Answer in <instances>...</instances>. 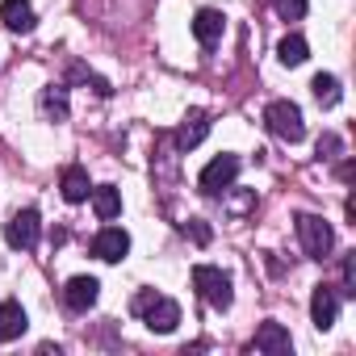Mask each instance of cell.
<instances>
[{
	"instance_id": "obj_1",
	"label": "cell",
	"mask_w": 356,
	"mask_h": 356,
	"mask_svg": "<svg viewBox=\"0 0 356 356\" xmlns=\"http://www.w3.org/2000/svg\"><path fill=\"white\" fill-rule=\"evenodd\" d=\"M130 310H134L151 331H159V335L176 331V323H181V306H176L172 298H163V293H155V289H143V293L130 302Z\"/></svg>"
},
{
	"instance_id": "obj_2",
	"label": "cell",
	"mask_w": 356,
	"mask_h": 356,
	"mask_svg": "<svg viewBox=\"0 0 356 356\" xmlns=\"http://www.w3.org/2000/svg\"><path fill=\"white\" fill-rule=\"evenodd\" d=\"M264 126H268L277 138H285V143H302V138H306V122H302V109H298L293 101H273V105L264 109Z\"/></svg>"
},
{
	"instance_id": "obj_3",
	"label": "cell",
	"mask_w": 356,
	"mask_h": 356,
	"mask_svg": "<svg viewBox=\"0 0 356 356\" xmlns=\"http://www.w3.org/2000/svg\"><path fill=\"white\" fill-rule=\"evenodd\" d=\"M298 239H302V252L310 260H327L331 248H335V235L318 214H298Z\"/></svg>"
},
{
	"instance_id": "obj_4",
	"label": "cell",
	"mask_w": 356,
	"mask_h": 356,
	"mask_svg": "<svg viewBox=\"0 0 356 356\" xmlns=\"http://www.w3.org/2000/svg\"><path fill=\"white\" fill-rule=\"evenodd\" d=\"M193 285H197V293H202L214 310H227V306L235 302L231 277H227L222 268H214V264H197V268H193Z\"/></svg>"
},
{
	"instance_id": "obj_5",
	"label": "cell",
	"mask_w": 356,
	"mask_h": 356,
	"mask_svg": "<svg viewBox=\"0 0 356 356\" xmlns=\"http://www.w3.org/2000/svg\"><path fill=\"white\" fill-rule=\"evenodd\" d=\"M235 176H239V155H218V159H210L206 168H202V176H197V185H202V193H222V189H231L235 185Z\"/></svg>"
},
{
	"instance_id": "obj_6",
	"label": "cell",
	"mask_w": 356,
	"mask_h": 356,
	"mask_svg": "<svg viewBox=\"0 0 356 356\" xmlns=\"http://www.w3.org/2000/svg\"><path fill=\"white\" fill-rule=\"evenodd\" d=\"M5 239H9V248L30 252V248L38 243V214H34V210H17V214L9 218V227H5Z\"/></svg>"
},
{
	"instance_id": "obj_7",
	"label": "cell",
	"mask_w": 356,
	"mask_h": 356,
	"mask_svg": "<svg viewBox=\"0 0 356 356\" xmlns=\"http://www.w3.org/2000/svg\"><path fill=\"white\" fill-rule=\"evenodd\" d=\"M126 252H130V235H126L122 227H105V231L92 239V256L105 260V264H118Z\"/></svg>"
},
{
	"instance_id": "obj_8",
	"label": "cell",
	"mask_w": 356,
	"mask_h": 356,
	"mask_svg": "<svg viewBox=\"0 0 356 356\" xmlns=\"http://www.w3.org/2000/svg\"><path fill=\"white\" fill-rule=\"evenodd\" d=\"M310 318H314V327H318V331L335 327V318H339V289L318 285V289H314V298H310Z\"/></svg>"
},
{
	"instance_id": "obj_9",
	"label": "cell",
	"mask_w": 356,
	"mask_h": 356,
	"mask_svg": "<svg viewBox=\"0 0 356 356\" xmlns=\"http://www.w3.org/2000/svg\"><path fill=\"white\" fill-rule=\"evenodd\" d=\"M252 348H256V352H264V356H289L293 339H289V331H285L281 323H264V327L256 331Z\"/></svg>"
},
{
	"instance_id": "obj_10",
	"label": "cell",
	"mask_w": 356,
	"mask_h": 356,
	"mask_svg": "<svg viewBox=\"0 0 356 356\" xmlns=\"http://www.w3.org/2000/svg\"><path fill=\"white\" fill-rule=\"evenodd\" d=\"M97 298H101L97 277H72L67 289H63V302H67L72 310H88V306H97Z\"/></svg>"
},
{
	"instance_id": "obj_11",
	"label": "cell",
	"mask_w": 356,
	"mask_h": 356,
	"mask_svg": "<svg viewBox=\"0 0 356 356\" xmlns=\"http://www.w3.org/2000/svg\"><path fill=\"white\" fill-rule=\"evenodd\" d=\"M206 134H210V113H206V109H189V118L181 122V130H176V147L189 151V147H197Z\"/></svg>"
},
{
	"instance_id": "obj_12",
	"label": "cell",
	"mask_w": 356,
	"mask_h": 356,
	"mask_svg": "<svg viewBox=\"0 0 356 356\" xmlns=\"http://www.w3.org/2000/svg\"><path fill=\"white\" fill-rule=\"evenodd\" d=\"M0 22L13 34H30L34 30V5L30 0H5V5H0Z\"/></svg>"
},
{
	"instance_id": "obj_13",
	"label": "cell",
	"mask_w": 356,
	"mask_h": 356,
	"mask_svg": "<svg viewBox=\"0 0 356 356\" xmlns=\"http://www.w3.org/2000/svg\"><path fill=\"white\" fill-rule=\"evenodd\" d=\"M222 30H227V17H222L218 9H202V13L193 17V38H197L202 47H214V42L222 38Z\"/></svg>"
},
{
	"instance_id": "obj_14",
	"label": "cell",
	"mask_w": 356,
	"mask_h": 356,
	"mask_svg": "<svg viewBox=\"0 0 356 356\" xmlns=\"http://www.w3.org/2000/svg\"><path fill=\"white\" fill-rule=\"evenodd\" d=\"M26 331V310L22 302H0V343H9Z\"/></svg>"
},
{
	"instance_id": "obj_15",
	"label": "cell",
	"mask_w": 356,
	"mask_h": 356,
	"mask_svg": "<svg viewBox=\"0 0 356 356\" xmlns=\"http://www.w3.org/2000/svg\"><path fill=\"white\" fill-rule=\"evenodd\" d=\"M92 210H97V218H101V222L118 218V214H122V193H118L113 185H101V189H92Z\"/></svg>"
},
{
	"instance_id": "obj_16",
	"label": "cell",
	"mask_w": 356,
	"mask_h": 356,
	"mask_svg": "<svg viewBox=\"0 0 356 356\" xmlns=\"http://www.w3.org/2000/svg\"><path fill=\"white\" fill-rule=\"evenodd\" d=\"M277 59H281L285 67H298V63H306V59H310V47H306V38H298V34L281 38V42H277Z\"/></svg>"
},
{
	"instance_id": "obj_17",
	"label": "cell",
	"mask_w": 356,
	"mask_h": 356,
	"mask_svg": "<svg viewBox=\"0 0 356 356\" xmlns=\"http://www.w3.org/2000/svg\"><path fill=\"white\" fill-rule=\"evenodd\" d=\"M88 193H92V189H88V172L72 163V168L63 172V197H67V202H84Z\"/></svg>"
},
{
	"instance_id": "obj_18",
	"label": "cell",
	"mask_w": 356,
	"mask_h": 356,
	"mask_svg": "<svg viewBox=\"0 0 356 356\" xmlns=\"http://www.w3.org/2000/svg\"><path fill=\"white\" fill-rule=\"evenodd\" d=\"M310 88H314V101H318L323 109H331V105H339V97H343V92H339V80H335V76H327V72H318Z\"/></svg>"
},
{
	"instance_id": "obj_19",
	"label": "cell",
	"mask_w": 356,
	"mask_h": 356,
	"mask_svg": "<svg viewBox=\"0 0 356 356\" xmlns=\"http://www.w3.org/2000/svg\"><path fill=\"white\" fill-rule=\"evenodd\" d=\"M42 113H47L51 122H63V118H67V88H59V84L42 88Z\"/></svg>"
},
{
	"instance_id": "obj_20",
	"label": "cell",
	"mask_w": 356,
	"mask_h": 356,
	"mask_svg": "<svg viewBox=\"0 0 356 356\" xmlns=\"http://www.w3.org/2000/svg\"><path fill=\"white\" fill-rule=\"evenodd\" d=\"M273 9H277L285 22H302V17H306V0H273Z\"/></svg>"
},
{
	"instance_id": "obj_21",
	"label": "cell",
	"mask_w": 356,
	"mask_h": 356,
	"mask_svg": "<svg viewBox=\"0 0 356 356\" xmlns=\"http://www.w3.org/2000/svg\"><path fill=\"white\" fill-rule=\"evenodd\" d=\"M185 235H193L197 243H210V227H206L202 218H189V227H185Z\"/></svg>"
},
{
	"instance_id": "obj_22",
	"label": "cell",
	"mask_w": 356,
	"mask_h": 356,
	"mask_svg": "<svg viewBox=\"0 0 356 356\" xmlns=\"http://www.w3.org/2000/svg\"><path fill=\"white\" fill-rule=\"evenodd\" d=\"M335 151H339V138H335V134H323V138H318V155H323V159H331Z\"/></svg>"
}]
</instances>
